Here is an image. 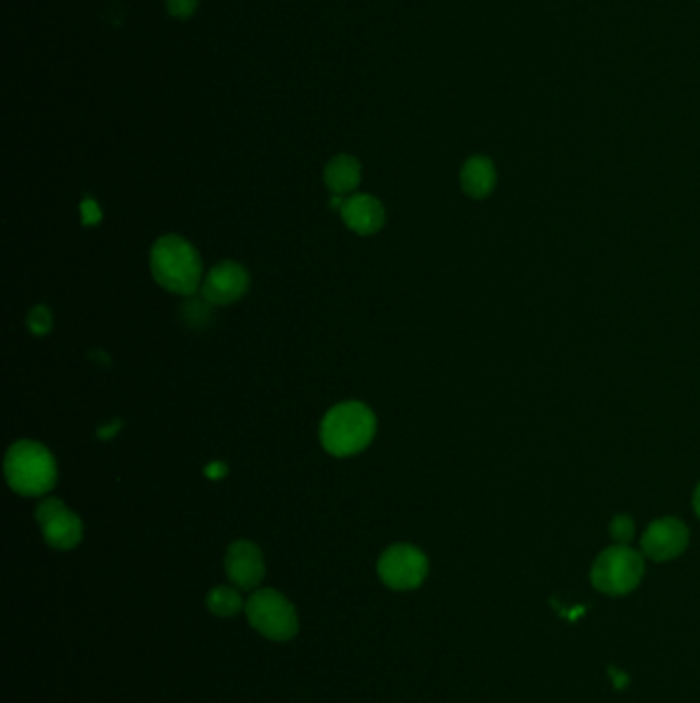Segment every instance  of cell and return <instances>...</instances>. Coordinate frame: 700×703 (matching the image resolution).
Returning <instances> with one entry per match:
<instances>
[{"label":"cell","mask_w":700,"mask_h":703,"mask_svg":"<svg viewBox=\"0 0 700 703\" xmlns=\"http://www.w3.org/2000/svg\"><path fill=\"white\" fill-rule=\"evenodd\" d=\"M150 270L164 291L196 295L202 286V260L196 247L180 235H164L150 249Z\"/></svg>","instance_id":"6da1fadb"},{"label":"cell","mask_w":700,"mask_h":703,"mask_svg":"<svg viewBox=\"0 0 700 703\" xmlns=\"http://www.w3.org/2000/svg\"><path fill=\"white\" fill-rule=\"evenodd\" d=\"M225 568L230 580L239 589H257L265 576L263 552L253 541L239 540L230 543L225 557Z\"/></svg>","instance_id":"9c48e42d"},{"label":"cell","mask_w":700,"mask_h":703,"mask_svg":"<svg viewBox=\"0 0 700 703\" xmlns=\"http://www.w3.org/2000/svg\"><path fill=\"white\" fill-rule=\"evenodd\" d=\"M635 535V523L627 514H619L610 523V537L617 541V545H627Z\"/></svg>","instance_id":"2e32d148"},{"label":"cell","mask_w":700,"mask_h":703,"mask_svg":"<svg viewBox=\"0 0 700 703\" xmlns=\"http://www.w3.org/2000/svg\"><path fill=\"white\" fill-rule=\"evenodd\" d=\"M51 313H49L48 307L44 305H37L33 307L30 315H27V328L32 331L33 336H46L49 329H51Z\"/></svg>","instance_id":"9a60e30c"},{"label":"cell","mask_w":700,"mask_h":703,"mask_svg":"<svg viewBox=\"0 0 700 703\" xmlns=\"http://www.w3.org/2000/svg\"><path fill=\"white\" fill-rule=\"evenodd\" d=\"M206 605L210 609V613L218 617H234L244 606L241 592L230 587H216L210 590Z\"/></svg>","instance_id":"5bb4252c"},{"label":"cell","mask_w":700,"mask_h":703,"mask_svg":"<svg viewBox=\"0 0 700 703\" xmlns=\"http://www.w3.org/2000/svg\"><path fill=\"white\" fill-rule=\"evenodd\" d=\"M643 574L645 562L641 554L629 545H615L596 557L592 566V585L604 594L622 597L639 587Z\"/></svg>","instance_id":"5b68a950"},{"label":"cell","mask_w":700,"mask_h":703,"mask_svg":"<svg viewBox=\"0 0 700 703\" xmlns=\"http://www.w3.org/2000/svg\"><path fill=\"white\" fill-rule=\"evenodd\" d=\"M244 611L251 627L257 630L263 638L288 642L298 634V613L292 603L277 590H255L249 597Z\"/></svg>","instance_id":"277c9868"},{"label":"cell","mask_w":700,"mask_h":703,"mask_svg":"<svg viewBox=\"0 0 700 703\" xmlns=\"http://www.w3.org/2000/svg\"><path fill=\"white\" fill-rule=\"evenodd\" d=\"M249 291V274L241 263L222 262L214 265L202 284V296L210 305H230Z\"/></svg>","instance_id":"30bf717a"},{"label":"cell","mask_w":700,"mask_h":703,"mask_svg":"<svg viewBox=\"0 0 700 703\" xmlns=\"http://www.w3.org/2000/svg\"><path fill=\"white\" fill-rule=\"evenodd\" d=\"M35 519L42 524L44 540L54 549H60V552L74 549L84 535L81 517L74 514L58 498L42 500L35 508Z\"/></svg>","instance_id":"52a82bcc"},{"label":"cell","mask_w":700,"mask_h":703,"mask_svg":"<svg viewBox=\"0 0 700 703\" xmlns=\"http://www.w3.org/2000/svg\"><path fill=\"white\" fill-rule=\"evenodd\" d=\"M362 181V165L352 155H337L325 167L326 190L333 196H345L354 192Z\"/></svg>","instance_id":"7c38bea8"},{"label":"cell","mask_w":700,"mask_h":703,"mask_svg":"<svg viewBox=\"0 0 700 703\" xmlns=\"http://www.w3.org/2000/svg\"><path fill=\"white\" fill-rule=\"evenodd\" d=\"M119 426L122 424L117 422V424H112V428H110V430H99V436H101V439H110V436H114L115 432L119 430Z\"/></svg>","instance_id":"ffe728a7"},{"label":"cell","mask_w":700,"mask_h":703,"mask_svg":"<svg viewBox=\"0 0 700 703\" xmlns=\"http://www.w3.org/2000/svg\"><path fill=\"white\" fill-rule=\"evenodd\" d=\"M460 183H462L464 194L477 197V200L487 197L497 183L495 165L491 163V159L487 157H472L460 171Z\"/></svg>","instance_id":"4fadbf2b"},{"label":"cell","mask_w":700,"mask_h":703,"mask_svg":"<svg viewBox=\"0 0 700 703\" xmlns=\"http://www.w3.org/2000/svg\"><path fill=\"white\" fill-rule=\"evenodd\" d=\"M688 541H690V533L686 524L678 519L666 517L647 526L641 540V547H643V554L653 562H669L685 554Z\"/></svg>","instance_id":"ba28073f"},{"label":"cell","mask_w":700,"mask_h":703,"mask_svg":"<svg viewBox=\"0 0 700 703\" xmlns=\"http://www.w3.org/2000/svg\"><path fill=\"white\" fill-rule=\"evenodd\" d=\"M375 434V411L362 401H343L329 409L321 422V444L333 457L358 455Z\"/></svg>","instance_id":"7a4b0ae2"},{"label":"cell","mask_w":700,"mask_h":703,"mask_svg":"<svg viewBox=\"0 0 700 703\" xmlns=\"http://www.w3.org/2000/svg\"><path fill=\"white\" fill-rule=\"evenodd\" d=\"M429 562L424 552L409 543H397L378 559V576L392 590H413L424 585Z\"/></svg>","instance_id":"8992f818"},{"label":"cell","mask_w":700,"mask_h":703,"mask_svg":"<svg viewBox=\"0 0 700 703\" xmlns=\"http://www.w3.org/2000/svg\"><path fill=\"white\" fill-rule=\"evenodd\" d=\"M340 213L345 227L358 235H375L385 227V218H387L380 200H376L370 194L345 197V204Z\"/></svg>","instance_id":"8fae6325"},{"label":"cell","mask_w":700,"mask_h":703,"mask_svg":"<svg viewBox=\"0 0 700 703\" xmlns=\"http://www.w3.org/2000/svg\"><path fill=\"white\" fill-rule=\"evenodd\" d=\"M225 474H227V467H225L222 463H213V465H208V469H206V475L214 477V479H218V477H222Z\"/></svg>","instance_id":"d6986e66"},{"label":"cell","mask_w":700,"mask_h":703,"mask_svg":"<svg viewBox=\"0 0 700 703\" xmlns=\"http://www.w3.org/2000/svg\"><path fill=\"white\" fill-rule=\"evenodd\" d=\"M199 0H167V9L175 19H190L194 15Z\"/></svg>","instance_id":"ac0fdd59"},{"label":"cell","mask_w":700,"mask_h":703,"mask_svg":"<svg viewBox=\"0 0 700 703\" xmlns=\"http://www.w3.org/2000/svg\"><path fill=\"white\" fill-rule=\"evenodd\" d=\"M103 213L93 197H84L81 202V223L84 227H95L101 223Z\"/></svg>","instance_id":"e0dca14e"},{"label":"cell","mask_w":700,"mask_h":703,"mask_svg":"<svg viewBox=\"0 0 700 703\" xmlns=\"http://www.w3.org/2000/svg\"><path fill=\"white\" fill-rule=\"evenodd\" d=\"M692 502H695V510H697V514H699L700 519V484L699 488H697V491H695V500H692Z\"/></svg>","instance_id":"44dd1931"},{"label":"cell","mask_w":700,"mask_h":703,"mask_svg":"<svg viewBox=\"0 0 700 703\" xmlns=\"http://www.w3.org/2000/svg\"><path fill=\"white\" fill-rule=\"evenodd\" d=\"M4 475L9 486L21 496H44L58 479L56 458L44 444L16 441L4 457Z\"/></svg>","instance_id":"3957f363"}]
</instances>
